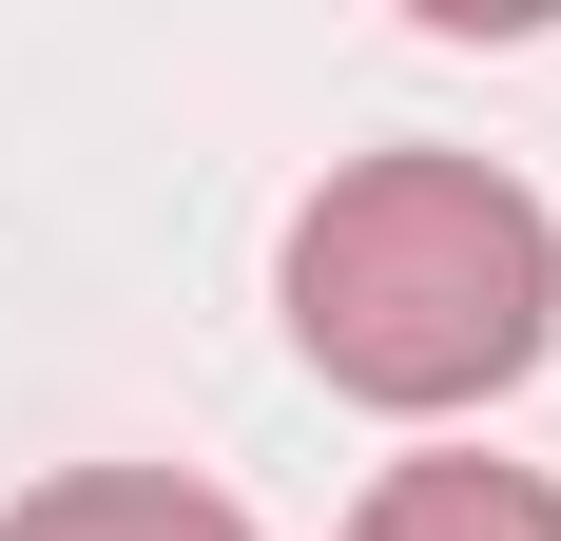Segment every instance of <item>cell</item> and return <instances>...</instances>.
Returning <instances> with one entry per match:
<instances>
[{
    "label": "cell",
    "mask_w": 561,
    "mask_h": 541,
    "mask_svg": "<svg viewBox=\"0 0 561 541\" xmlns=\"http://www.w3.org/2000/svg\"><path fill=\"white\" fill-rule=\"evenodd\" d=\"M561 329V232L484 156H348L290 214V348L348 406H484Z\"/></svg>",
    "instance_id": "cell-1"
},
{
    "label": "cell",
    "mask_w": 561,
    "mask_h": 541,
    "mask_svg": "<svg viewBox=\"0 0 561 541\" xmlns=\"http://www.w3.org/2000/svg\"><path fill=\"white\" fill-rule=\"evenodd\" d=\"M0 541H252L214 484H174V464H78V484H20Z\"/></svg>",
    "instance_id": "cell-2"
},
{
    "label": "cell",
    "mask_w": 561,
    "mask_h": 541,
    "mask_svg": "<svg viewBox=\"0 0 561 541\" xmlns=\"http://www.w3.org/2000/svg\"><path fill=\"white\" fill-rule=\"evenodd\" d=\"M348 541H561V484H523V464H388V484L348 503Z\"/></svg>",
    "instance_id": "cell-3"
}]
</instances>
